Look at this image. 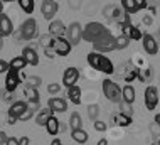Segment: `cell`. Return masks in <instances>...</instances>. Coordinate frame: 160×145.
I'll return each instance as SVG.
<instances>
[{
    "mask_svg": "<svg viewBox=\"0 0 160 145\" xmlns=\"http://www.w3.org/2000/svg\"><path fill=\"white\" fill-rule=\"evenodd\" d=\"M115 123L120 127H128L132 123V117L125 115V113H118V115H115Z\"/></svg>",
    "mask_w": 160,
    "mask_h": 145,
    "instance_id": "27",
    "label": "cell"
},
{
    "mask_svg": "<svg viewBox=\"0 0 160 145\" xmlns=\"http://www.w3.org/2000/svg\"><path fill=\"white\" fill-rule=\"evenodd\" d=\"M27 110V103L25 101H14L8 108V117H14V118H20V115Z\"/></svg>",
    "mask_w": 160,
    "mask_h": 145,
    "instance_id": "16",
    "label": "cell"
},
{
    "mask_svg": "<svg viewBox=\"0 0 160 145\" xmlns=\"http://www.w3.org/2000/svg\"><path fill=\"white\" fill-rule=\"evenodd\" d=\"M51 145H62V142H61L59 138H54L52 142H51Z\"/></svg>",
    "mask_w": 160,
    "mask_h": 145,
    "instance_id": "42",
    "label": "cell"
},
{
    "mask_svg": "<svg viewBox=\"0 0 160 145\" xmlns=\"http://www.w3.org/2000/svg\"><path fill=\"white\" fill-rule=\"evenodd\" d=\"M96 145H108V140H106V138H101Z\"/></svg>",
    "mask_w": 160,
    "mask_h": 145,
    "instance_id": "44",
    "label": "cell"
},
{
    "mask_svg": "<svg viewBox=\"0 0 160 145\" xmlns=\"http://www.w3.org/2000/svg\"><path fill=\"white\" fill-rule=\"evenodd\" d=\"M94 128H96L98 132H105L106 130V123L105 122H101V120H94Z\"/></svg>",
    "mask_w": 160,
    "mask_h": 145,
    "instance_id": "33",
    "label": "cell"
},
{
    "mask_svg": "<svg viewBox=\"0 0 160 145\" xmlns=\"http://www.w3.org/2000/svg\"><path fill=\"white\" fill-rule=\"evenodd\" d=\"M32 115H34V111H32V110H29V108H27V110H25V111L22 113V115H20V118H19V120H24V122H25V120H31V118H32Z\"/></svg>",
    "mask_w": 160,
    "mask_h": 145,
    "instance_id": "35",
    "label": "cell"
},
{
    "mask_svg": "<svg viewBox=\"0 0 160 145\" xmlns=\"http://www.w3.org/2000/svg\"><path fill=\"white\" fill-rule=\"evenodd\" d=\"M12 32H14V24H12L10 17L2 14L0 15V36L5 37V36H10Z\"/></svg>",
    "mask_w": 160,
    "mask_h": 145,
    "instance_id": "14",
    "label": "cell"
},
{
    "mask_svg": "<svg viewBox=\"0 0 160 145\" xmlns=\"http://www.w3.org/2000/svg\"><path fill=\"white\" fill-rule=\"evenodd\" d=\"M22 58L27 61V64H31V66L39 64V56H37L36 49H32V47H24L22 49Z\"/></svg>",
    "mask_w": 160,
    "mask_h": 145,
    "instance_id": "19",
    "label": "cell"
},
{
    "mask_svg": "<svg viewBox=\"0 0 160 145\" xmlns=\"http://www.w3.org/2000/svg\"><path fill=\"white\" fill-rule=\"evenodd\" d=\"M158 105V90L157 86H148L145 90V106L147 110H155Z\"/></svg>",
    "mask_w": 160,
    "mask_h": 145,
    "instance_id": "7",
    "label": "cell"
},
{
    "mask_svg": "<svg viewBox=\"0 0 160 145\" xmlns=\"http://www.w3.org/2000/svg\"><path fill=\"white\" fill-rule=\"evenodd\" d=\"M47 106L52 110V111L61 113V111H66L68 110V103H66V100H62V98H51L49 101H47Z\"/></svg>",
    "mask_w": 160,
    "mask_h": 145,
    "instance_id": "18",
    "label": "cell"
},
{
    "mask_svg": "<svg viewBox=\"0 0 160 145\" xmlns=\"http://www.w3.org/2000/svg\"><path fill=\"white\" fill-rule=\"evenodd\" d=\"M52 117H54V111H52L49 106H47V108H42V110H39V113H37V117H36V123H37L39 127H46L47 122H49Z\"/></svg>",
    "mask_w": 160,
    "mask_h": 145,
    "instance_id": "15",
    "label": "cell"
},
{
    "mask_svg": "<svg viewBox=\"0 0 160 145\" xmlns=\"http://www.w3.org/2000/svg\"><path fill=\"white\" fill-rule=\"evenodd\" d=\"M122 7L127 10V14H135L147 7L145 0H122Z\"/></svg>",
    "mask_w": 160,
    "mask_h": 145,
    "instance_id": "11",
    "label": "cell"
},
{
    "mask_svg": "<svg viewBox=\"0 0 160 145\" xmlns=\"http://www.w3.org/2000/svg\"><path fill=\"white\" fill-rule=\"evenodd\" d=\"M71 47H72V44L69 42V39H64V37L52 39V49L58 56H68L71 52Z\"/></svg>",
    "mask_w": 160,
    "mask_h": 145,
    "instance_id": "6",
    "label": "cell"
},
{
    "mask_svg": "<svg viewBox=\"0 0 160 145\" xmlns=\"http://www.w3.org/2000/svg\"><path fill=\"white\" fill-rule=\"evenodd\" d=\"M94 49L96 52H110V51H115L116 49V37H113L110 34V30L105 34L103 37H99L96 42H93Z\"/></svg>",
    "mask_w": 160,
    "mask_h": 145,
    "instance_id": "4",
    "label": "cell"
},
{
    "mask_svg": "<svg viewBox=\"0 0 160 145\" xmlns=\"http://www.w3.org/2000/svg\"><path fill=\"white\" fill-rule=\"evenodd\" d=\"M46 130H47V133L49 135H56L59 132V120L56 117H52L49 122H47V125H46Z\"/></svg>",
    "mask_w": 160,
    "mask_h": 145,
    "instance_id": "25",
    "label": "cell"
},
{
    "mask_svg": "<svg viewBox=\"0 0 160 145\" xmlns=\"http://www.w3.org/2000/svg\"><path fill=\"white\" fill-rule=\"evenodd\" d=\"M2 47H3V37L0 36V49H2Z\"/></svg>",
    "mask_w": 160,
    "mask_h": 145,
    "instance_id": "47",
    "label": "cell"
},
{
    "mask_svg": "<svg viewBox=\"0 0 160 145\" xmlns=\"http://www.w3.org/2000/svg\"><path fill=\"white\" fill-rule=\"evenodd\" d=\"M142 41H143V49H145L147 54L155 56V54L158 52V44H157V41H155L153 36H150V34H145Z\"/></svg>",
    "mask_w": 160,
    "mask_h": 145,
    "instance_id": "13",
    "label": "cell"
},
{
    "mask_svg": "<svg viewBox=\"0 0 160 145\" xmlns=\"http://www.w3.org/2000/svg\"><path fill=\"white\" fill-rule=\"evenodd\" d=\"M25 66H27V61H25L22 56H17L8 63V69H14V71H20V69H24Z\"/></svg>",
    "mask_w": 160,
    "mask_h": 145,
    "instance_id": "22",
    "label": "cell"
},
{
    "mask_svg": "<svg viewBox=\"0 0 160 145\" xmlns=\"http://www.w3.org/2000/svg\"><path fill=\"white\" fill-rule=\"evenodd\" d=\"M88 115H89L91 120H96L98 115H99V106L98 105H89L88 106Z\"/></svg>",
    "mask_w": 160,
    "mask_h": 145,
    "instance_id": "32",
    "label": "cell"
},
{
    "mask_svg": "<svg viewBox=\"0 0 160 145\" xmlns=\"http://www.w3.org/2000/svg\"><path fill=\"white\" fill-rule=\"evenodd\" d=\"M24 95H25V98H27V101L29 103H39L41 101V98H39V91L36 90V88H25L24 90Z\"/></svg>",
    "mask_w": 160,
    "mask_h": 145,
    "instance_id": "23",
    "label": "cell"
},
{
    "mask_svg": "<svg viewBox=\"0 0 160 145\" xmlns=\"http://www.w3.org/2000/svg\"><path fill=\"white\" fill-rule=\"evenodd\" d=\"M128 44H130V39L125 36V34H122V36L116 37V49H125Z\"/></svg>",
    "mask_w": 160,
    "mask_h": 145,
    "instance_id": "31",
    "label": "cell"
},
{
    "mask_svg": "<svg viewBox=\"0 0 160 145\" xmlns=\"http://www.w3.org/2000/svg\"><path fill=\"white\" fill-rule=\"evenodd\" d=\"M122 98H123V101L125 103H128V105H132L133 101H135V90H133V86H123V90H122Z\"/></svg>",
    "mask_w": 160,
    "mask_h": 145,
    "instance_id": "21",
    "label": "cell"
},
{
    "mask_svg": "<svg viewBox=\"0 0 160 145\" xmlns=\"http://www.w3.org/2000/svg\"><path fill=\"white\" fill-rule=\"evenodd\" d=\"M59 90H61V86H59L58 83H51V85L47 86V91H49L51 95H56V93H58Z\"/></svg>",
    "mask_w": 160,
    "mask_h": 145,
    "instance_id": "34",
    "label": "cell"
},
{
    "mask_svg": "<svg viewBox=\"0 0 160 145\" xmlns=\"http://www.w3.org/2000/svg\"><path fill=\"white\" fill-rule=\"evenodd\" d=\"M2 10H3V3L0 2V15H2Z\"/></svg>",
    "mask_w": 160,
    "mask_h": 145,
    "instance_id": "48",
    "label": "cell"
},
{
    "mask_svg": "<svg viewBox=\"0 0 160 145\" xmlns=\"http://www.w3.org/2000/svg\"><path fill=\"white\" fill-rule=\"evenodd\" d=\"M64 32H66V27L61 20H52L49 24V34L52 37H64Z\"/></svg>",
    "mask_w": 160,
    "mask_h": 145,
    "instance_id": "17",
    "label": "cell"
},
{
    "mask_svg": "<svg viewBox=\"0 0 160 145\" xmlns=\"http://www.w3.org/2000/svg\"><path fill=\"white\" fill-rule=\"evenodd\" d=\"M7 140H8L7 133H5V132H0V145H2V143H7Z\"/></svg>",
    "mask_w": 160,
    "mask_h": 145,
    "instance_id": "39",
    "label": "cell"
},
{
    "mask_svg": "<svg viewBox=\"0 0 160 145\" xmlns=\"http://www.w3.org/2000/svg\"><path fill=\"white\" fill-rule=\"evenodd\" d=\"M25 81H27L29 88H36V90L41 86V83H42V80L39 76H27V78H25Z\"/></svg>",
    "mask_w": 160,
    "mask_h": 145,
    "instance_id": "29",
    "label": "cell"
},
{
    "mask_svg": "<svg viewBox=\"0 0 160 145\" xmlns=\"http://www.w3.org/2000/svg\"><path fill=\"white\" fill-rule=\"evenodd\" d=\"M29 142H31L29 137H22V138L19 140V145H29Z\"/></svg>",
    "mask_w": 160,
    "mask_h": 145,
    "instance_id": "41",
    "label": "cell"
},
{
    "mask_svg": "<svg viewBox=\"0 0 160 145\" xmlns=\"http://www.w3.org/2000/svg\"><path fill=\"white\" fill-rule=\"evenodd\" d=\"M58 8H59L58 2H54V0H44V2H42V5H41V12H42V15H44L47 20H51L56 15Z\"/></svg>",
    "mask_w": 160,
    "mask_h": 145,
    "instance_id": "12",
    "label": "cell"
},
{
    "mask_svg": "<svg viewBox=\"0 0 160 145\" xmlns=\"http://www.w3.org/2000/svg\"><path fill=\"white\" fill-rule=\"evenodd\" d=\"M17 120H19V118H14V117H8V123H10V125H14V123H15Z\"/></svg>",
    "mask_w": 160,
    "mask_h": 145,
    "instance_id": "43",
    "label": "cell"
},
{
    "mask_svg": "<svg viewBox=\"0 0 160 145\" xmlns=\"http://www.w3.org/2000/svg\"><path fill=\"white\" fill-rule=\"evenodd\" d=\"M108 32V29L99 22H89L88 25L83 29V39L88 42H96L99 37H103Z\"/></svg>",
    "mask_w": 160,
    "mask_h": 145,
    "instance_id": "2",
    "label": "cell"
},
{
    "mask_svg": "<svg viewBox=\"0 0 160 145\" xmlns=\"http://www.w3.org/2000/svg\"><path fill=\"white\" fill-rule=\"evenodd\" d=\"M88 64L91 66L93 69L101 71L105 74H113L115 73L113 63H111L108 58H105V56H101L99 52H89L88 54Z\"/></svg>",
    "mask_w": 160,
    "mask_h": 145,
    "instance_id": "1",
    "label": "cell"
},
{
    "mask_svg": "<svg viewBox=\"0 0 160 145\" xmlns=\"http://www.w3.org/2000/svg\"><path fill=\"white\" fill-rule=\"evenodd\" d=\"M78 80H79V69L74 68V66H71V68H68L66 71H64L62 74V85L66 88H71L74 86Z\"/></svg>",
    "mask_w": 160,
    "mask_h": 145,
    "instance_id": "8",
    "label": "cell"
},
{
    "mask_svg": "<svg viewBox=\"0 0 160 145\" xmlns=\"http://www.w3.org/2000/svg\"><path fill=\"white\" fill-rule=\"evenodd\" d=\"M7 145H19V140L14 138V137H8V140H7Z\"/></svg>",
    "mask_w": 160,
    "mask_h": 145,
    "instance_id": "40",
    "label": "cell"
},
{
    "mask_svg": "<svg viewBox=\"0 0 160 145\" xmlns=\"http://www.w3.org/2000/svg\"><path fill=\"white\" fill-rule=\"evenodd\" d=\"M103 93H105L106 98L110 100V101H113V103L123 101L122 90H120V86L111 80H103Z\"/></svg>",
    "mask_w": 160,
    "mask_h": 145,
    "instance_id": "3",
    "label": "cell"
},
{
    "mask_svg": "<svg viewBox=\"0 0 160 145\" xmlns=\"http://www.w3.org/2000/svg\"><path fill=\"white\" fill-rule=\"evenodd\" d=\"M143 22H145V24H152V17H145Z\"/></svg>",
    "mask_w": 160,
    "mask_h": 145,
    "instance_id": "46",
    "label": "cell"
},
{
    "mask_svg": "<svg viewBox=\"0 0 160 145\" xmlns=\"http://www.w3.org/2000/svg\"><path fill=\"white\" fill-rule=\"evenodd\" d=\"M20 83V78H19V71H14V69H8L7 71V76H5V90L14 93L17 90Z\"/></svg>",
    "mask_w": 160,
    "mask_h": 145,
    "instance_id": "10",
    "label": "cell"
},
{
    "mask_svg": "<svg viewBox=\"0 0 160 145\" xmlns=\"http://www.w3.org/2000/svg\"><path fill=\"white\" fill-rule=\"evenodd\" d=\"M19 5H20V8H22L25 14H32L36 3H34V0H19Z\"/></svg>",
    "mask_w": 160,
    "mask_h": 145,
    "instance_id": "28",
    "label": "cell"
},
{
    "mask_svg": "<svg viewBox=\"0 0 160 145\" xmlns=\"http://www.w3.org/2000/svg\"><path fill=\"white\" fill-rule=\"evenodd\" d=\"M44 52H46V56H47L49 59H52L54 56H56V52H54V49H52V47H46V49H44Z\"/></svg>",
    "mask_w": 160,
    "mask_h": 145,
    "instance_id": "37",
    "label": "cell"
},
{
    "mask_svg": "<svg viewBox=\"0 0 160 145\" xmlns=\"http://www.w3.org/2000/svg\"><path fill=\"white\" fill-rule=\"evenodd\" d=\"M155 123L160 127V113H158V115H155Z\"/></svg>",
    "mask_w": 160,
    "mask_h": 145,
    "instance_id": "45",
    "label": "cell"
},
{
    "mask_svg": "<svg viewBox=\"0 0 160 145\" xmlns=\"http://www.w3.org/2000/svg\"><path fill=\"white\" fill-rule=\"evenodd\" d=\"M71 137H72V140H74V142H78V143H86L88 142V133H86V132L81 128V130H74L71 133Z\"/></svg>",
    "mask_w": 160,
    "mask_h": 145,
    "instance_id": "26",
    "label": "cell"
},
{
    "mask_svg": "<svg viewBox=\"0 0 160 145\" xmlns=\"http://www.w3.org/2000/svg\"><path fill=\"white\" fill-rule=\"evenodd\" d=\"M37 36V22L36 19H25L20 25V37L25 39V41H31Z\"/></svg>",
    "mask_w": 160,
    "mask_h": 145,
    "instance_id": "5",
    "label": "cell"
},
{
    "mask_svg": "<svg viewBox=\"0 0 160 145\" xmlns=\"http://www.w3.org/2000/svg\"><path fill=\"white\" fill-rule=\"evenodd\" d=\"M68 36H69V42L71 44H79V41L83 39V27L79 22H72L68 29Z\"/></svg>",
    "mask_w": 160,
    "mask_h": 145,
    "instance_id": "9",
    "label": "cell"
},
{
    "mask_svg": "<svg viewBox=\"0 0 160 145\" xmlns=\"http://www.w3.org/2000/svg\"><path fill=\"white\" fill-rule=\"evenodd\" d=\"M68 96H69V100H71L74 105H79L81 103V88L78 85L68 88Z\"/></svg>",
    "mask_w": 160,
    "mask_h": 145,
    "instance_id": "20",
    "label": "cell"
},
{
    "mask_svg": "<svg viewBox=\"0 0 160 145\" xmlns=\"http://www.w3.org/2000/svg\"><path fill=\"white\" fill-rule=\"evenodd\" d=\"M0 95H2V98L5 100V101H10V96H12V93H10V91L3 90V91H0Z\"/></svg>",
    "mask_w": 160,
    "mask_h": 145,
    "instance_id": "38",
    "label": "cell"
},
{
    "mask_svg": "<svg viewBox=\"0 0 160 145\" xmlns=\"http://www.w3.org/2000/svg\"><path fill=\"white\" fill-rule=\"evenodd\" d=\"M5 71H8V63H5L3 59H0V74L5 73Z\"/></svg>",
    "mask_w": 160,
    "mask_h": 145,
    "instance_id": "36",
    "label": "cell"
},
{
    "mask_svg": "<svg viewBox=\"0 0 160 145\" xmlns=\"http://www.w3.org/2000/svg\"><path fill=\"white\" fill-rule=\"evenodd\" d=\"M52 39L54 37L51 36V34H47V36H41V37H39V44H41L44 49H46V47H52Z\"/></svg>",
    "mask_w": 160,
    "mask_h": 145,
    "instance_id": "30",
    "label": "cell"
},
{
    "mask_svg": "<svg viewBox=\"0 0 160 145\" xmlns=\"http://www.w3.org/2000/svg\"><path fill=\"white\" fill-rule=\"evenodd\" d=\"M69 127H71L72 132L83 128V120H81L79 113H72V115H71V118H69Z\"/></svg>",
    "mask_w": 160,
    "mask_h": 145,
    "instance_id": "24",
    "label": "cell"
}]
</instances>
